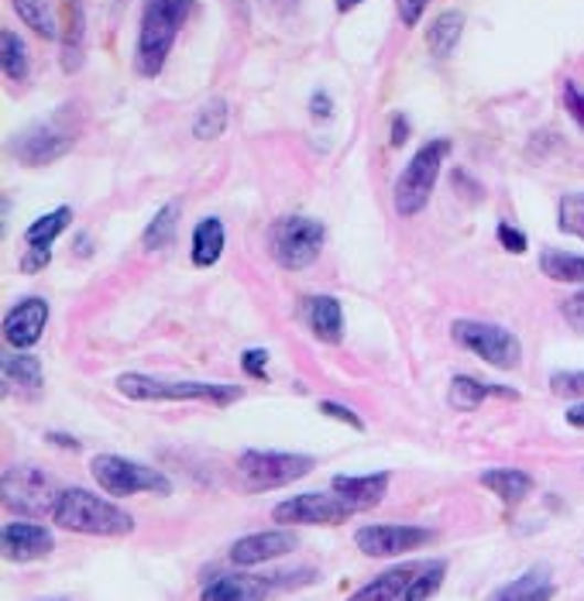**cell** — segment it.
Returning a JSON list of instances; mask_svg holds the SVG:
<instances>
[{"label":"cell","mask_w":584,"mask_h":601,"mask_svg":"<svg viewBox=\"0 0 584 601\" xmlns=\"http://www.w3.org/2000/svg\"><path fill=\"white\" fill-rule=\"evenodd\" d=\"M114 389L128 402H203L227 409L244 399V386L234 382H193V378H159L145 371H120Z\"/></svg>","instance_id":"obj_1"},{"label":"cell","mask_w":584,"mask_h":601,"mask_svg":"<svg viewBox=\"0 0 584 601\" xmlns=\"http://www.w3.org/2000/svg\"><path fill=\"white\" fill-rule=\"evenodd\" d=\"M52 526L66 529V533H79V536H107V540L131 536L138 529V523L128 509H120V505L110 502L107 495L76 488V485L59 488L55 509H52Z\"/></svg>","instance_id":"obj_2"},{"label":"cell","mask_w":584,"mask_h":601,"mask_svg":"<svg viewBox=\"0 0 584 601\" xmlns=\"http://www.w3.org/2000/svg\"><path fill=\"white\" fill-rule=\"evenodd\" d=\"M197 0H145L135 42V73L156 80L172 55L182 24L190 21Z\"/></svg>","instance_id":"obj_3"},{"label":"cell","mask_w":584,"mask_h":601,"mask_svg":"<svg viewBox=\"0 0 584 601\" xmlns=\"http://www.w3.org/2000/svg\"><path fill=\"white\" fill-rule=\"evenodd\" d=\"M89 474L107 498H135V495H159L169 498L176 492L166 471L151 467L145 461L125 454H94L89 457Z\"/></svg>","instance_id":"obj_4"},{"label":"cell","mask_w":584,"mask_h":601,"mask_svg":"<svg viewBox=\"0 0 584 601\" xmlns=\"http://www.w3.org/2000/svg\"><path fill=\"white\" fill-rule=\"evenodd\" d=\"M327 244V224L306 213H286L268 228V255L286 272H306L320 262Z\"/></svg>","instance_id":"obj_5"},{"label":"cell","mask_w":584,"mask_h":601,"mask_svg":"<svg viewBox=\"0 0 584 601\" xmlns=\"http://www.w3.org/2000/svg\"><path fill=\"white\" fill-rule=\"evenodd\" d=\"M447 155H450L447 138H434L413 151L406 169L399 172V179L392 186V207L399 217H416L429 207V197H434V189H437Z\"/></svg>","instance_id":"obj_6"},{"label":"cell","mask_w":584,"mask_h":601,"mask_svg":"<svg viewBox=\"0 0 584 601\" xmlns=\"http://www.w3.org/2000/svg\"><path fill=\"white\" fill-rule=\"evenodd\" d=\"M237 471L244 478V488H248L252 495H262V492L286 488V485L306 478L310 471H317V457L314 454H296V451L248 447V451L237 454Z\"/></svg>","instance_id":"obj_7"},{"label":"cell","mask_w":584,"mask_h":601,"mask_svg":"<svg viewBox=\"0 0 584 601\" xmlns=\"http://www.w3.org/2000/svg\"><path fill=\"white\" fill-rule=\"evenodd\" d=\"M450 340L460 351L475 355L478 361L499 368V371H516L522 365V344L519 337L491 320H471V316H460L450 324Z\"/></svg>","instance_id":"obj_8"},{"label":"cell","mask_w":584,"mask_h":601,"mask_svg":"<svg viewBox=\"0 0 584 601\" xmlns=\"http://www.w3.org/2000/svg\"><path fill=\"white\" fill-rule=\"evenodd\" d=\"M59 488L52 474L39 464H11L0 474V502L4 509L21 516V519H39L52 516Z\"/></svg>","instance_id":"obj_9"},{"label":"cell","mask_w":584,"mask_h":601,"mask_svg":"<svg viewBox=\"0 0 584 601\" xmlns=\"http://www.w3.org/2000/svg\"><path fill=\"white\" fill-rule=\"evenodd\" d=\"M76 145V124L70 120L66 110H59L55 117H45L32 128H24L11 141V155L28 169H45L59 158H66Z\"/></svg>","instance_id":"obj_10"},{"label":"cell","mask_w":584,"mask_h":601,"mask_svg":"<svg viewBox=\"0 0 584 601\" xmlns=\"http://www.w3.org/2000/svg\"><path fill=\"white\" fill-rule=\"evenodd\" d=\"M358 509L351 502H344L337 492H302L293 498H283L272 509L275 526H344L354 519Z\"/></svg>","instance_id":"obj_11"},{"label":"cell","mask_w":584,"mask_h":601,"mask_svg":"<svg viewBox=\"0 0 584 601\" xmlns=\"http://www.w3.org/2000/svg\"><path fill=\"white\" fill-rule=\"evenodd\" d=\"M437 540V529L429 526H410V523H372L354 529V547L372 560H392L406 557Z\"/></svg>","instance_id":"obj_12"},{"label":"cell","mask_w":584,"mask_h":601,"mask_svg":"<svg viewBox=\"0 0 584 601\" xmlns=\"http://www.w3.org/2000/svg\"><path fill=\"white\" fill-rule=\"evenodd\" d=\"M296 550H299V536L289 526H275V529H258L248 536H237L227 550V560H231V567H237V571H252V567L283 560Z\"/></svg>","instance_id":"obj_13"},{"label":"cell","mask_w":584,"mask_h":601,"mask_svg":"<svg viewBox=\"0 0 584 601\" xmlns=\"http://www.w3.org/2000/svg\"><path fill=\"white\" fill-rule=\"evenodd\" d=\"M55 550V536L49 526L35 519H8L0 526V553L8 563H35L52 557Z\"/></svg>","instance_id":"obj_14"},{"label":"cell","mask_w":584,"mask_h":601,"mask_svg":"<svg viewBox=\"0 0 584 601\" xmlns=\"http://www.w3.org/2000/svg\"><path fill=\"white\" fill-rule=\"evenodd\" d=\"M52 306L45 296H24L4 313V347L8 351H32L49 327Z\"/></svg>","instance_id":"obj_15"},{"label":"cell","mask_w":584,"mask_h":601,"mask_svg":"<svg viewBox=\"0 0 584 601\" xmlns=\"http://www.w3.org/2000/svg\"><path fill=\"white\" fill-rule=\"evenodd\" d=\"M299 316L306 330H310L320 344H341L344 340V330H348V320H344V303L337 296H327V293H310L299 299Z\"/></svg>","instance_id":"obj_16"},{"label":"cell","mask_w":584,"mask_h":601,"mask_svg":"<svg viewBox=\"0 0 584 601\" xmlns=\"http://www.w3.org/2000/svg\"><path fill=\"white\" fill-rule=\"evenodd\" d=\"M275 591L272 578H258L248 571L213 574L200 588V601H268Z\"/></svg>","instance_id":"obj_17"},{"label":"cell","mask_w":584,"mask_h":601,"mask_svg":"<svg viewBox=\"0 0 584 601\" xmlns=\"http://www.w3.org/2000/svg\"><path fill=\"white\" fill-rule=\"evenodd\" d=\"M0 378H4V392L21 399H42L45 392V368L32 351H4L0 355Z\"/></svg>","instance_id":"obj_18"},{"label":"cell","mask_w":584,"mask_h":601,"mask_svg":"<svg viewBox=\"0 0 584 601\" xmlns=\"http://www.w3.org/2000/svg\"><path fill=\"white\" fill-rule=\"evenodd\" d=\"M389 471H372V474H333L330 492H337L344 502H351L358 513L375 509V505L389 495Z\"/></svg>","instance_id":"obj_19"},{"label":"cell","mask_w":584,"mask_h":601,"mask_svg":"<svg viewBox=\"0 0 584 601\" xmlns=\"http://www.w3.org/2000/svg\"><path fill=\"white\" fill-rule=\"evenodd\" d=\"M485 399L516 402L519 399V389H512V386H491V382H481V378H475V375H454L450 378L447 402H450V409H457V413H475V409Z\"/></svg>","instance_id":"obj_20"},{"label":"cell","mask_w":584,"mask_h":601,"mask_svg":"<svg viewBox=\"0 0 584 601\" xmlns=\"http://www.w3.org/2000/svg\"><path fill=\"white\" fill-rule=\"evenodd\" d=\"M478 482L496 498H502V505H509V509H516V505L527 502L533 495V488H537L533 474L522 471V467H488V471L478 474Z\"/></svg>","instance_id":"obj_21"},{"label":"cell","mask_w":584,"mask_h":601,"mask_svg":"<svg viewBox=\"0 0 584 601\" xmlns=\"http://www.w3.org/2000/svg\"><path fill=\"white\" fill-rule=\"evenodd\" d=\"M558 598V584H553V571L546 563H537L530 571H522L509 584H502L488 601H553Z\"/></svg>","instance_id":"obj_22"},{"label":"cell","mask_w":584,"mask_h":601,"mask_svg":"<svg viewBox=\"0 0 584 601\" xmlns=\"http://www.w3.org/2000/svg\"><path fill=\"white\" fill-rule=\"evenodd\" d=\"M227 247V228L221 217H200L190 234V262L197 268H213Z\"/></svg>","instance_id":"obj_23"},{"label":"cell","mask_w":584,"mask_h":601,"mask_svg":"<svg viewBox=\"0 0 584 601\" xmlns=\"http://www.w3.org/2000/svg\"><path fill=\"white\" fill-rule=\"evenodd\" d=\"M416 571L420 563H395L389 571L375 574L368 584H361L354 594H348V601H399L410 588V581L416 578Z\"/></svg>","instance_id":"obj_24"},{"label":"cell","mask_w":584,"mask_h":601,"mask_svg":"<svg viewBox=\"0 0 584 601\" xmlns=\"http://www.w3.org/2000/svg\"><path fill=\"white\" fill-rule=\"evenodd\" d=\"M83 42H86V8L83 0H63V70L76 73L83 66Z\"/></svg>","instance_id":"obj_25"},{"label":"cell","mask_w":584,"mask_h":601,"mask_svg":"<svg viewBox=\"0 0 584 601\" xmlns=\"http://www.w3.org/2000/svg\"><path fill=\"white\" fill-rule=\"evenodd\" d=\"M460 35H465V14L460 11H440L426 28V49L434 52V59H450Z\"/></svg>","instance_id":"obj_26"},{"label":"cell","mask_w":584,"mask_h":601,"mask_svg":"<svg viewBox=\"0 0 584 601\" xmlns=\"http://www.w3.org/2000/svg\"><path fill=\"white\" fill-rule=\"evenodd\" d=\"M176 234H179V200H169L151 213L148 228L141 234V247L148 251V255H156V251L172 247Z\"/></svg>","instance_id":"obj_27"},{"label":"cell","mask_w":584,"mask_h":601,"mask_svg":"<svg viewBox=\"0 0 584 601\" xmlns=\"http://www.w3.org/2000/svg\"><path fill=\"white\" fill-rule=\"evenodd\" d=\"M73 224V207H55L42 217H35L24 231V247H55Z\"/></svg>","instance_id":"obj_28"},{"label":"cell","mask_w":584,"mask_h":601,"mask_svg":"<svg viewBox=\"0 0 584 601\" xmlns=\"http://www.w3.org/2000/svg\"><path fill=\"white\" fill-rule=\"evenodd\" d=\"M540 272L558 286H584V255H571L561 247H546L540 255Z\"/></svg>","instance_id":"obj_29"},{"label":"cell","mask_w":584,"mask_h":601,"mask_svg":"<svg viewBox=\"0 0 584 601\" xmlns=\"http://www.w3.org/2000/svg\"><path fill=\"white\" fill-rule=\"evenodd\" d=\"M0 70H4L8 80L24 83L28 73H32V55H28L24 39H18L11 28L0 31Z\"/></svg>","instance_id":"obj_30"},{"label":"cell","mask_w":584,"mask_h":601,"mask_svg":"<svg viewBox=\"0 0 584 601\" xmlns=\"http://www.w3.org/2000/svg\"><path fill=\"white\" fill-rule=\"evenodd\" d=\"M447 571H450L447 560H423L416 578L410 581V588L403 591V598H399V601H429V598H434L444 588Z\"/></svg>","instance_id":"obj_31"},{"label":"cell","mask_w":584,"mask_h":601,"mask_svg":"<svg viewBox=\"0 0 584 601\" xmlns=\"http://www.w3.org/2000/svg\"><path fill=\"white\" fill-rule=\"evenodd\" d=\"M11 8H14V14L35 31L39 39H45V42H52V39H59L63 31H59V24H55V14H52V4L49 0H11Z\"/></svg>","instance_id":"obj_32"},{"label":"cell","mask_w":584,"mask_h":601,"mask_svg":"<svg viewBox=\"0 0 584 601\" xmlns=\"http://www.w3.org/2000/svg\"><path fill=\"white\" fill-rule=\"evenodd\" d=\"M227 124H231V107H227V101L213 97V101H206V104L197 110V117H193V138H197V141H217V138L227 131Z\"/></svg>","instance_id":"obj_33"},{"label":"cell","mask_w":584,"mask_h":601,"mask_svg":"<svg viewBox=\"0 0 584 601\" xmlns=\"http://www.w3.org/2000/svg\"><path fill=\"white\" fill-rule=\"evenodd\" d=\"M558 228L577 241H584V193H567L558 203Z\"/></svg>","instance_id":"obj_34"},{"label":"cell","mask_w":584,"mask_h":601,"mask_svg":"<svg viewBox=\"0 0 584 601\" xmlns=\"http://www.w3.org/2000/svg\"><path fill=\"white\" fill-rule=\"evenodd\" d=\"M550 392L561 396V399H584V368H577V371H567V368L553 371L550 375Z\"/></svg>","instance_id":"obj_35"},{"label":"cell","mask_w":584,"mask_h":601,"mask_svg":"<svg viewBox=\"0 0 584 601\" xmlns=\"http://www.w3.org/2000/svg\"><path fill=\"white\" fill-rule=\"evenodd\" d=\"M317 409H320V417H327V420H333V423H344V426H351V430L364 433V420L354 413L351 405L337 402V399H320V402H317Z\"/></svg>","instance_id":"obj_36"},{"label":"cell","mask_w":584,"mask_h":601,"mask_svg":"<svg viewBox=\"0 0 584 601\" xmlns=\"http://www.w3.org/2000/svg\"><path fill=\"white\" fill-rule=\"evenodd\" d=\"M241 371L252 378V382H268V351L265 347H248L241 351Z\"/></svg>","instance_id":"obj_37"},{"label":"cell","mask_w":584,"mask_h":601,"mask_svg":"<svg viewBox=\"0 0 584 601\" xmlns=\"http://www.w3.org/2000/svg\"><path fill=\"white\" fill-rule=\"evenodd\" d=\"M496 238H499L502 251H509V255H527V251H530V238L522 234L516 224H509V220H499Z\"/></svg>","instance_id":"obj_38"},{"label":"cell","mask_w":584,"mask_h":601,"mask_svg":"<svg viewBox=\"0 0 584 601\" xmlns=\"http://www.w3.org/2000/svg\"><path fill=\"white\" fill-rule=\"evenodd\" d=\"M561 316L574 334H584V289L561 303Z\"/></svg>","instance_id":"obj_39"},{"label":"cell","mask_w":584,"mask_h":601,"mask_svg":"<svg viewBox=\"0 0 584 601\" xmlns=\"http://www.w3.org/2000/svg\"><path fill=\"white\" fill-rule=\"evenodd\" d=\"M52 265V247H24L21 255V272L24 275H39Z\"/></svg>","instance_id":"obj_40"},{"label":"cell","mask_w":584,"mask_h":601,"mask_svg":"<svg viewBox=\"0 0 584 601\" xmlns=\"http://www.w3.org/2000/svg\"><path fill=\"white\" fill-rule=\"evenodd\" d=\"M564 110L571 114V120L584 131V89L577 83H564Z\"/></svg>","instance_id":"obj_41"},{"label":"cell","mask_w":584,"mask_h":601,"mask_svg":"<svg viewBox=\"0 0 584 601\" xmlns=\"http://www.w3.org/2000/svg\"><path fill=\"white\" fill-rule=\"evenodd\" d=\"M429 8V0H395V11H399V21H403L406 28L420 24L423 14Z\"/></svg>","instance_id":"obj_42"},{"label":"cell","mask_w":584,"mask_h":601,"mask_svg":"<svg viewBox=\"0 0 584 601\" xmlns=\"http://www.w3.org/2000/svg\"><path fill=\"white\" fill-rule=\"evenodd\" d=\"M45 444H52L59 451H70V454H79L83 451V440L73 436V433H63V430H49L45 433Z\"/></svg>","instance_id":"obj_43"},{"label":"cell","mask_w":584,"mask_h":601,"mask_svg":"<svg viewBox=\"0 0 584 601\" xmlns=\"http://www.w3.org/2000/svg\"><path fill=\"white\" fill-rule=\"evenodd\" d=\"M410 141V117L406 114H392V124H389V145L392 148H403Z\"/></svg>","instance_id":"obj_44"},{"label":"cell","mask_w":584,"mask_h":601,"mask_svg":"<svg viewBox=\"0 0 584 601\" xmlns=\"http://www.w3.org/2000/svg\"><path fill=\"white\" fill-rule=\"evenodd\" d=\"M310 114H314L317 120H330L333 101H330V93H327V89H317L314 97H310Z\"/></svg>","instance_id":"obj_45"},{"label":"cell","mask_w":584,"mask_h":601,"mask_svg":"<svg viewBox=\"0 0 584 601\" xmlns=\"http://www.w3.org/2000/svg\"><path fill=\"white\" fill-rule=\"evenodd\" d=\"M564 423L574 426V430H584V402H574L567 413H564Z\"/></svg>","instance_id":"obj_46"},{"label":"cell","mask_w":584,"mask_h":601,"mask_svg":"<svg viewBox=\"0 0 584 601\" xmlns=\"http://www.w3.org/2000/svg\"><path fill=\"white\" fill-rule=\"evenodd\" d=\"M73 251H76V255H83V259H89V255H94V238H89V234H79L76 244H73Z\"/></svg>","instance_id":"obj_47"},{"label":"cell","mask_w":584,"mask_h":601,"mask_svg":"<svg viewBox=\"0 0 584 601\" xmlns=\"http://www.w3.org/2000/svg\"><path fill=\"white\" fill-rule=\"evenodd\" d=\"M333 4H337V14H351L354 8L364 4V0H333Z\"/></svg>","instance_id":"obj_48"},{"label":"cell","mask_w":584,"mask_h":601,"mask_svg":"<svg viewBox=\"0 0 584 601\" xmlns=\"http://www.w3.org/2000/svg\"><path fill=\"white\" fill-rule=\"evenodd\" d=\"M234 4H237V8H244V4H248V0H234Z\"/></svg>","instance_id":"obj_49"},{"label":"cell","mask_w":584,"mask_h":601,"mask_svg":"<svg viewBox=\"0 0 584 601\" xmlns=\"http://www.w3.org/2000/svg\"><path fill=\"white\" fill-rule=\"evenodd\" d=\"M52 601H70V598H52Z\"/></svg>","instance_id":"obj_50"}]
</instances>
